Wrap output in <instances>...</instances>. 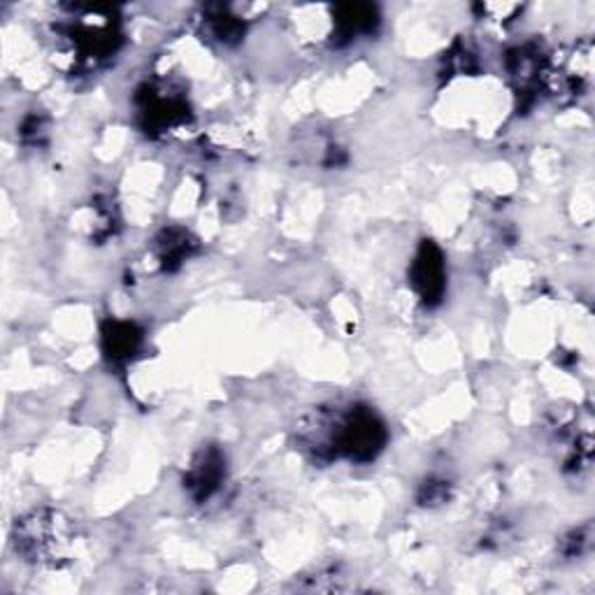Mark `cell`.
Returning a JSON list of instances; mask_svg holds the SVG:
<instances>
[{"label": "cell", "mask_w": 595, "mask_h": 595, "mask_svg": "<svg viewBox=\"0 0 595 595\" xmlns=\"http://www.w3.org/2000/svg\"><path fill=\"white\" fill-rule=\"evenodd\" d=\"M222 473H219V463H212L209 456H205V460L200 466L193 470V484L200 489V496H209V493L216 489V481H219Z\"/></svg>", "instance_id": "7a4b0ae2"}, {"label": "cell", "mask_w": 595, "mask_h": 595, "mask_svg": "<svg viewBox=\"0 0 595 595\" xmlns=\"http://www.w3.org/2000/svg\"><path fill=\"white\" fill-rule=\"evenodd\" d=\"M414 284H417V289L421 291L426 301H437L442 294L444 268L435 247H424V252L419 254L417 265H414Z\"/></svg>", "instance_id": "6da1fadb"}]
</instances>
